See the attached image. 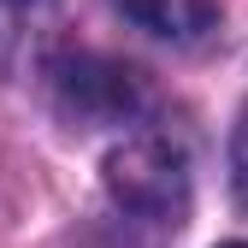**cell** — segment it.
<instances>
[{
  "mask_svg": "<svg viewBox=\"0 0 248 248\" xmlns=\"http://www.w3.org/2000/svg\"><path fill=\"white\" fill-rule=\"evenodd\" d=\"M59 101L77 118H130L142 107V77L130 65H118V59L83 53V59L59 65Z\"/></svg>",
  "mask_w": 248,
  "mask_h": 248,
  "instance_id": "7a4b0ae2",
  "label": "cell"
},
{
  "mask_svg": "<svg viewBox=\"0 0 248 248\" xmlns=\"http://www.w3.org/2000/svg\"><path fill=\"white\" fill-rule=\"evenodd\" d=\"M112 6L160 42H201L219 24V0H112Z\"/></svg>",
  "mask_w": 248,
  "mask_h": 248,
  "instance_id": "3957f363",
  "label": "cell"
},
{
  "mask_svg": "<svg viewBox=\"0 0 248 248\" xmlns=\"http://www.w3.org/2000/svg\"><path fill=\"white\" fill-rule=\"evenodd\" d=\"M231 177H236V195H242V207H248V107H242V118H236V142H231Z\"/></svg>",
  "mask_w": 248,
  "mask_h": 248,
  "instance_id": "5b68a950",
  "label": "cell"
},
{
  "mask_svg": "<svg viewBox=\"0 0 248 248\" xmlns=\"http://www.w3.org/2000/svg\"><path fill=\"white\" fill-rule=\"evenodd\" d=\"M42 12H47V0H0V65L24 47L30 24H36Z\"/></svg>",
  "mask_w": 248,
  "mask_h": 248,
  "instance_id": "277c9868",
  "label": "cell"
},
{
  "mask_svg": "<svg viewBox=\"0 0 248 248\" xmlns=\"http://www.w3.org/2000/svg\"><path fill=\"white\" fill-rule=\"evenodd\" d=\"M107 189L142 225H177L189 207V160L166 136H136L107 154Z\"/></svg>",
  "mask_w": 248,
  "mask_h": 248,
  "instance_id": "6da1fadb",
  "label": "cell"
},
{
  "mask_svg": "<svg viewBox=\"0 0 248 248\" xmlns=\"http://www.w3.org/2000/svg\"><path fill=\"white\" fill-rule=\"evenodd\" d=\"M225 248H248V242H225Z\"/></svg>",
  "mask_w": 248,
  "mask_h": 248,
  "instance_id": "8992f818",
  "label": "cell"
}]
</instances>
